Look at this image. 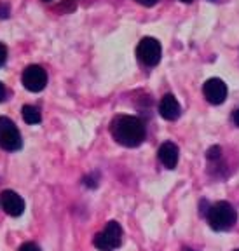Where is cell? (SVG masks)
Returning <instances> with one entry per match:
<instances>
[{"instance_id": "6", "label": "cell", "mask_w": 239, "mask_h": 251, "mask_svg": "<svg viewBox=\"0 0 239 251\" xmlns=\"http://www.w3.org/2000/svg\"><path fill=\"white\" fill-rule=\"evenodd\" d=\"M21 80H23L25 89H28L30 93H40L47 86V74L39 65H30L25 68Z\"/></svg>"}, {"instance_id": "20", "label": "cell", "mask_w": 239, "mask_h": 251, "mask_svg": "<svg viewBox=\"0 0 239 251\" xmlns=\"http://www.w3.org/2000/svg\"><path fill=\"white\" fill-rule=\"evenodd\" d=\"M184 251H194V250H190V248H185V250Z\"/></svg>"}, {"instance_id": "21", "label": "cell", "mask_w": 239, "mask_h": 251, "mask_svg": "<svg viewBox=\"0 0 239 251\" xmlns=\"http://www.w3.org/2000/svg\"><path fill=\"white\" fill-rule=\"evenodd\" d=\"M44 2H53V0H44Z\"/></svg>"}, {"instance_id": "4", "label": "cell", "mask_w": 239, "mask_h": 251, "mask_svg": "<svg viewBox=\"0 0 239 251\" xmlns=\"http://www.w3.org/2000/svg\"><path fill=\"white\" fill-rule=\"evenodd\" d=\"M136 54L143 65L147 67H156L157 63L161 61V54H162V47L161 42L154 37H143L140 40L136 47Z\"/></svg>"}, {"instance_id": "1", "label": "cell", "mask_w": 239, "mask_h": 251, "mask_svg": "<svg viewBox=\"0 0 239 251\" xmlns=\"http://www.w3.org/2000/svg\"><path fill=\"white\" fill-rule=\"evenodd\" d=\"M110 134L119 145L134 149L145 140V126L133 115H117L110 122Z\"/></svg>"}, {"instance_id": "14", "label": "cell", "mask_w": 239, "mask_h": 251, "mask_svg": "<svg viewBox=\"0 0 239 251\" xmlns=\"http://www.w3.org/2000/svg\"><path fill=\"white\" fill-rule=\"evenodd\" d=\"M20 251H40V248L37 246L35 243H25V244H21Z\"/></svg>"}, {"instance_id": "2", "label": "cell", "mask_w": 239, "mask_h": 251, "mask_svg": "<svg viewBox=\"0 0 239 251\" xmlns=\"http://www.w3.org/2000/svg\"><path fill=\"white\" fill-rule=\"evenodd\" d=\"M236 220H238V213L227 201H220V202L213 204L208 211V224L216 232H224L232 228Z\"/></svg>"}, {"instance_id": "15", "label": "cell", "mask_w": 239, "mask_h": 251, "mask_svg": "<svg viewBox=\"0 0 239 251\" xmlns=\"http://www.w3.org/2000/svg\"><path fill=\"white\" fill-rule=\"evenodd\" d=\"M5 59H7V47L0 42V67L5 63Z\"/></svg>"}, {"instance_id": "16", "label": "cell", "mask_w": 239, "mask_h": 251, "mask_svg": "<svg viewBox=\"0 0 239 251\" xmlns=\"http://www.w3.org/2000/svg\"><path fill=\"white\" fill-rule=\"evenodd\" d=\"M134 2H138L140 5H145V7H152V5H156L159 0H134Z\"/></svg>"}, {"instance_id": "18", "label": "cell", "mask_w": 239, "mask_h": 251, "mask_svg": "<svg viewBox=\"0 0 239 251\" xmlns=\"http://www.w3.org/2000/svg\"><path fill=\"white\" fill-rule=\"evenodd\" d=\"M5 100V87H4V84L0 82V101H4Z\"/></svg>"}, {"instance_id": "3", "label": "cell", "mask_w": 239, "mask_h": 251, "mask_svg": "<svg viewBox=\"0 0 239 251\" xmlns=\"http://www.w3.org/2000/svg\"><path fill=\"white\" fill-rule=\"evenodd\" d=\"M93 243L100 251L115 250V248H119L122 243V227L117 224V222H108L106 227L103 228V232L96 234Z\"/></svg>"}, {"instance_id": "5", "label": "cell", "mask_w": 239, "mask_h": 251, "mask_svg": "<svg viewBox=\"0 0 239 251\" xmlns=\"http://www.w3.org/2000/svg\"><path fill=\"white\" fill-rule=\"evenodd\" d=\"M0 147L7 152L21 149V134L9 117H0Z\"/></svg>"}, {"instance_id": "11", "label": "cell", "mask_w": 239, "mask_h": 251, "mask_svg": "<svg viewBox=\"0 0 239 251\" xmlns=\"http://www.w3.org/2000/svg\"><path fill=\"white\" fill-rule=\"evenodd\" d=\"M23 121L27 124H39L42 121V115H40V110L33 105H25L23 106Z\"/></svg>"}, {"instance_id": "8", "label": "cell", "mask_w": 239, "mask_h": 251, "mask_svg": "<svg viewBox=\"0 0 239 251\" xmlns=\"http://www.w3.org/2000/svg\"><path fill=\"white\" fill-rule=\"evenodd\" d=\"M0 206L11 216H21L25 211L23 197L18 196L14 190H4V192L0 194Z\"/></svg>"}, {"instance_id": "9", "label": "cell", "mask_w": 239, "mask_h": 251, "mask_svg": "<svg viewBox=\"0 0 239 251\" xmlns=\"http://www.w3.org/2000/svg\"><path fill=\"white\" fill-rule=\"evenodd\" d=\"M159 114H161L162 119L166 121H177L182 114V108H180V103L178 100L173 96V94H166L162 96L161 103H159Z\"/></svg>"}, {"instance_id": "10", "label": "cell", "mask_w": 239, "mask_h": 251, "mask_svg": "<svg viewBox=\"0 0 239 251\" xmlns=\"http://www.w3.org/2000/svg\"><path fill=\"white\" fill-rule=\"evenodd\" d=\"M157 155H159V161L162 162L164 168H168V169L177 168V164H178V147L175 145V143H171V141L162 143V145L159 147Z\"/></svg>"}, {"instance_id": "7", "label": "cell", "mask_w": 239, "mask_h": 251, "mask_svg": "<svg viewBox=\"0 0 239 251\" xmlns=\"http://www.w3.org/2000/svg\"><path fill=\"white\" fill-rule=\"evenodd\" d=\"M204 98L208 100L212 105H222L227 98V86L222 78H208L203 86Z\"/></svg>"}, {"instance_id": "19", "label": "cell", "mask_w": 239, "mask_h": 251, "mask_svg": "<svg viewBox=\"0 0 239 251\" xmlns=\"http://www.w3.org/2000/svg\"><path fill=\"white\" fill-rule=\"evenodd\" d=\"M182 2H185V4H190V2H192V0H182Z\"/></svg>"}, {"instance_id": "17", "label": "cell", "mask_w": 239, "mask_h": 251, "mask_svg": "<svg viewBox=\"0 0 239 251\" xmlns=\"http://www.w3.org/2000/svg\"><path fill=\"white\" fill-rule=\"evenodd\" d=\"M232 121H234V124H236V126H238V127H239V108L236 110L234 114H232Z\"/></svg>"}, {"instance_id": "13", "label": "cell", "mask_w": 239, "mask_h": 251, "mask_svg": "<svg viewBox=\"0 0 239 251\" xmlns=\"http://www.w3.org/2000/svg\"><path fill=\"white\" fill-rule=\"evenodd\" d=\"M11 14V7H9L7 2H0V20H5Z\"/></svg>"}, {"instance_id": "22", "label": "cell", "mask_w": 239, "mask_h": 251, "mask_svg": "<svg viewBox=\"0 0 239 251\" xmlns=\"http://www.w3.org/2000/svg\"><path fill=\"white\" fill-rule=\"evenodd\" d=\"M236 251H239V250H236Z\"/></svg>"}, {"instance_id": "12", "label": "cell", "mask_w": 239, "mask_h": 251, "mask_svg": "<svg viewBox=\"0 0 239 251\" xmlns=\"http://www.w3.org/2000/svg\"><path fill=\"white\" fill-rule=\"evenodd\" d=\"M220 155H222V149H220V147H212V149L206 152V157H208L210 161H216V159H220Z\"/></svg>"}]
</instances>
